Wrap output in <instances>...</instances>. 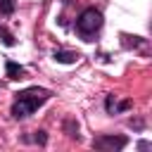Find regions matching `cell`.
Returning <instances> with one entry per match:
<instances>
[{
    "mask_svg": "<svg viewBox=\"0 0 152 152\" xmlns=\"http://www.w3.org/2000/svg\"><path fill=\"white\" fill-rule=\"evenodd\" d=\"M50 100V90H45V88H26V90H21V93H17V100H14V104H12V116L14 119H26V116H31L40 104H45Z\"/></svg>",
    "mask_w": 152,
    "mask_h": 152,
    "instance_id": "cell-1",
    "label": "cell"
},
{
    "mask_svg": "<svg viewBox=\"0 0 152 152\" xmlns=\"http://www.w3.org/2000/svg\"><path fill=\"white\" fill-rule=\"evenodd\" d=\"M102 28V12L95 7H88L86 12H81L78 21H76V31L81 33L83 40H93V36Z\"/></svg>",
    "mask_w": 152,
    "mask_h": 152,
    "instance_id": "cell-2",
    "label": "cell"
},
{
    "mask_svg": "<svg viewBox=\"0 0 152 152\" xmlns=\"http://www.w3.org/2000/svg\"><path fill=\"white\" fill-rule=\"evenodd\" d=\"M126 142H128V138H124V135H97L93 140V147L102 150V152H116V150L126 147Z\"/></svg>",
    "mask_w": 152,
    "mask_h": 152,
    "instance_id": "cell-3",
    "label": "cell"
},
{
    "mask_svg": "<svg viewBox=\"0 0 152 152\" xmlns=\"http://www.w3.org/2000/svg\"><path fill=\"white\" fill-rule=\"evenodd\" d=\"M104 107H107L109 114H119V112H126L131 107V100H116V95H107Z\"/></svg>",
    "mask_w": 152,
    "mask_h": 152,
    "instance_id": "cell-4",
    "label": "cell"
},
{
    "mask_svg": "<svg viewBox=\"0 0 152 152\" xmlns=\"http://www.w3.org/2000/svg\"><path fill=\"white\" fill-rule=\"evenodd\" d=\"M55 62H59V64H74V62H78V52H74V50H55Z\"/></svg>",
    "mask_w": 152,
    "mask_h": 152,
    "instance_id": "cell-5",
    "label": "cell"
},
{
    "mask_svg": "<svg viewBox=\"0 0 152 152\" xmlns=\"http://www.w3.org/2000/svg\"><path fill=\"white\" fill-rule=\"evenodd\" d=\"M5 71H7V78H12V81L26 78V69H24V66H19V64H17V62H12V59H7Z\"/></svg>",
    "mask_w": 152,
    "mask_h": 152,
    "instance_id": "cell-6",
    "label": "cell"
},
{
    "mask_svg": "<svg viewBox=\"0 0 152 152\" xmlns=\"http://www.w3.org/2000/svg\"><path fill=\"white\" fill-rule=\"evenodd\" d=\"M0 43H2V45H7V48H12V45L17 43V40H14V36H12L5 26H0Z\"/></svg>",
    "mask_w": 152,
    "mask_h": 152,
    "instance_id": "cell-7",
    "label": "cell"
},
{
    "mask_svg": "<svg viewBox=\"0 0 152 152\" xmlns=\"http://www.w3.org/2000/svg\"><path fill=\"white\" fill-rule=\"evenodd\" d=\"M14 5H17L14 0H0V12L2 14H12L14 12Z\"/></svg>",
    "mask_w": 152,
    "mask_h": 152,
    "instance_id": "cell-8",
    "label": "cell"
},
{
    "mask_svg": "<svg viewBox=\"0 0 152 152\" xmlns=\"http://www.w3.org/2000/svg\"><path fill=\"white\" fill-rule=\"evenodd\" d=\"M66 131H69V135H71V138H78V124L66 121Z\"/></svg>",
    "mask_w": 152,
    "mask_h": 152,
    "instance_id": "cell-9",
    "label": "cell"
},
{
    "mask_svg": "<svg viewBox=\"0 0 152 152\" xmlns=\"http://www.w3.org/2000/svg\"><path fill=\"white\" fill-rule=\"evenodd\" d=\"M33 140H36V142H40V145H45V142H48V135H45V131H36Z\"/></svg>",
    "mask_w": 152,
    "mask_h": 152,
    "instance_id": "cell-10",
    "label": "cell"
}]
</instances>
